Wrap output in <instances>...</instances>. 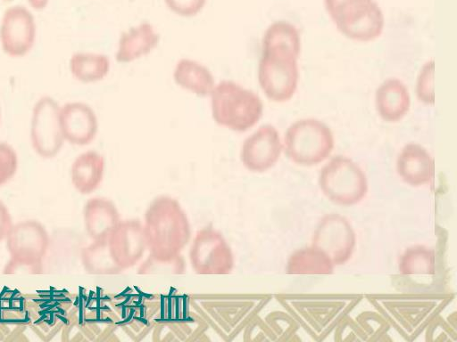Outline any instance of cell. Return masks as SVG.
Wrapping results in <instances>:
<instances>
[{"label": "cell", "instance_id": "4316f807", "mask_svg": "<svg viewBox=\"0 0 457 342\" xmlns=\"http://www.w3.org/2000/svg\"><path fill=\"white\" fill-rule=\"evenodd\" d=\"M185 271L186 264L181 255L173 259H159L148 255L137 268L139 274H182Z\"/></svg>", "mask_w": 457, "mask_h": 342}, {"label": "cell", "instance_id": "3957f363", "mask_svg": "<svg viewBox=\"0 0 457 342\" xmlns=\"http://www.w3.org/2000/svg\"><path fill=\"white\" fill-rule=\"evenodd\" d=\"M318 184L322 194L332 203L351 207L362 201L369 191L363 169L351 158L332 157L320 170Z\"/></svg>", "mask_w": 457, "mask_h": 342}, {"label": "cell", "instance_id": "52a82bcc", "mask_svg": "<svg viewBox=\"0 0 457 342\" xmlns=\"http://www.w3.org/2000/svg\"><path fill=\"white\" fill-rule=\"evenodd\" d=\"M189 260L194 272L203 275L228 274L235 265L231 247L223 234L212 226L204 227L195 233Z\"/></svg>", "mask_w": 457, "mask_h": 342}, {"label": "cell", "instance_id": "d6986e66", "mask_svg": "<svg viewBox=\"0 0 457 342\" xmlns=\"http://www.w3.org/2000/svg\"><path fill=\"white\" fill-rule=\"evenodd\" d=\"M105 169V160L96 151H87L76 157L71 167V180L80 194L95 191L101 184Z\"/></svg>", "mask_w": 457, "mask_h": 342}, {"label": "cell", "instance_id": "cb8c5ba5", "mask_svg": "<svg viewBox=\"0 0 457 342\" xmlns=\"http://www.w3.org/2000/svg\"><path fill=\"white\" fill-rule=\"evenodd\" d=\"M398 271L402 275H434L435 250L420 244L405 248L399 257Z\"/></svg>", "mask_w": 457, "mask_h": 342}, {"label": "cell", "instance_id": "836d02e7", "mask_svg": "<svg viewBox=\"0 0 457 342\" xmlns=\"http://www.w3.org/2000/svg\"><path fill=\"white\" fill-rule=\"evenodd\" d=\"M1 117H2V112H1V106H0V122H1Z\"/></svg>", "mask_w": 457, "mask_h": 342}, {"label": "cell", "instance_id": "277c9868", "mask_svg": "<svg viewBox=\"0 0 457 342\" xmlns=\"http://www.w3.org/2000/svg\"><path fill=\"white\" fill-rule=\"evenodd\" d=\"M283 144L286 156L293 163L312 167L327 159L335 146L331 129L316 118H303L287 128Z\"/></svg>", "mask_w": 457, "mask_h": 342}, {"label": "cell", "instance_id": "7402d4cb", "mask_svg": "<svg viewBox=\"0 0 457 342\" xmlns=\"http://www.w3.org/2000/svg\"><path fill=\"white\" fill-rule=\"evenodd\" d=\"M107 55L96 53L78 52L69 60V69L74 79L90 84L103 80L110 71Z\"/></svg>", "mask_w": 457, "mask_h": 342}, {"label": "cell", "instance_id": "5bb4252c", "mask_svg": "<svg viewBox=\"0 0 457 342\" xmlns=\"http://www.w3.org/2000/svg\"><path fill=\"white\" fill-rule=\"evenodd\" d=\"M60 126L65 142L85 146L91 143L98 131V119L90 105L69 102L60 106Z\"/></svg>", "mask_w": 457, "mask_h": 342}, {"label": "cell", "instance_id": "7c38bea8", "mask_svg": "<svg viewBox=\"0 0 457 342\" xmlns=\"http://www.w3.org/2000/svg\"><path fill=\"white\" fill-rule=\"evenodd\" d=\"M5 244L10 257L43 263L50 246V237L40 222L25 220L12 224Z\"/></svg>", "mask_w": 457, "mask_h": 342}, {"label": "cell", "instance_id": "83f0119b", "mask_svg": "<svg viewBox=\"0 0 457 342\" xmlns=\"http://www.w3.org/2000/svg\"><path fill=\"white\" fill-rule=\"evenodd\" d=\"M19 160L14 148L0 141V187L7 183L16 174Z\"/></svg>", "mask_w": 457, "mask_h": 342}, {"label": "cell", "instance_id": "1f68e13d", "mask_svg": "<svg viewBox=\"0 0 457 342\" xmlns=\"http://www.w3.org/2000/svg\"><path fill=\"white\" fill-rule=\"evenodd\" d=\"M12 216L6 205L0 200V241L5 240L12 226Z\"/></svg>", "mask_w": 457, "mask_h": 342}, {"label": "cell", "instance_id": "5b68a950", "mask_svg": "<svg viewBox=\"0 0 457 342\" xmlns=\"http://www.w3.org/2000/svg\"><path fill=\"white\" fill-rule=\"evenodd\" d=\"M325 9L344 36L369 42L383 32L385 19L375 0H324Z\"/></svg>", "mask_w": 457, "mask_h": 342}, {"label": "cell", "instance_id": "8fae6325", "mask_svg": "<svg viewBox=\"0 0 457 342\" xmlns=\"http://www.w3.org/2000/svg\"><path fill=\"white\" fill-rule=\"evenodd\" d=\"M283 151L279 133L272 125L261 126L245 139L240 151L243 166L253 173H263L276 165Z\"/></svg>", "mask_w": 457, "mask_h": 342}, {"label": "cell", "instance_id": "ac0fdd59", "mask_svg": "<svg viewBox=\"0 0 457 342\" xmlns=\"http://www.w3.org/2000/svg\"><path fill=\"white\" fill-rule=\"evenodd\" d=\"M375 104L383 120L391 123L400 121L411 106L408 88L400 79L388 78L377 89Z\"/></svg>", "mask_w": 457, "mask_h": 342}, {"label": "cell", "instance_id": "484cf974", "mask_svg": "<svg viewBox=\"0 0 457 342\" xmlns=\"http://www.w3.org/2000/svg\"><path fill=\"white\" fill-rule=\"evenodd\" d=\"M29 319L25 297L16 289H4L0 294V322L25 323Z\"/></svg>", "mask_w": 457, "mask_h": 342}, {"label": "cell", "instance_id": "e575fe53", "mask_svg": "<svg viewBox=\"0 0 457 342\" xmlns=\"http://www.w3.org/2000/svg\"><path fill=\"white\" fill-rule=\"evenodd\" d=\"M4 1H5V2H11V1H12V0H4Z\"/></svg>", "mask_w": 457, "mask_h": 342}, {"label": "cell", "instance_id": "ba28073f", "mask_svg": "<svg viewBox=\"0 0 457 342\" xmlns=\"http://www.w3.org/2000/svg\"><path fill=\"white\" fill-rule=\"evenodd\" d=\"M60 104L50 95H43L34 103L30 118V142L43 159H53L64 143L60 126Z\"/></svg>", "mask_w": 457, "mask_h": 342}, {"label": "cell", "instance_id": "7a4b0ae2", "mask_svg": "<svg viewBox=\"0 0 457 342\" xmlns=\"http://www.w3.org/2000/svg\"><path fill=\"white\" fill-rule=\"evenodd\" d=\"M212 117L216 124L243 133L254 126L262 116L260 96L232 80H221L211 94Z\"/></svg>", "mask_w": 457, "mask_h": 342}, {"label": "cell", "instance_id": "6da1fadb", "mask_svg": "<svg viewBox=\"0 0 457 342\" xmlns=\"http://www.w3.org/2000/svg\"><path fill=\"white\" fill-rule=\"evenodd\" d=\"M149 256L173 259L181 255L191 238L190 223L180 203L161 195L149 204L143 223Z\"/></svg>", "mask_w": 457, "mask_h": 342}, {"label": "cell", "instance_id": "4fadbf2b", "mask_svg": "<svg viewBox=\"0 0 457 342\" xmlns=\"http://www.w3.org/2000/svg\"><path fill=\"white\" fill-rule=\"evenodd\" d=\"M107 241L113 261L123 271L136 265L146 249L143 224L138 219L120 220Z\"/></svg>", "mask_w": 457, "mask_h": 342}, {"label": "cell", "instance_id": "9c48e42d", "mask_svg": "<svg viewBox=\"0 0 457 342\" xmlns=\"http://www.w3.org/2000/svg\"><path fill=\"white\" fill-rule=\"evenodd\" d=\"M311 245L324 252L335 266L346 264L356 247V233L350 221L338 213L324 215L312 233Z\"/></svg>", "mask_w": 457, "mask_h": 342}, {"label": "cell", "instance_id": "e0dca14e", "mask_svg": "<svg viewBox=\"0 0 457 342\" xmlns=\"http://www.w3.org/2000/svg\"><path fill=\"white\" fill-rule=\"evenodd\" d=\"M86 232L92 240H107L120 221L115 204L104 197L89 199L83 208Z\"/></svg>", "mask_w": 457, "mask_h": 342}, {"label": "cell", "instance_id": "d4e9b609", "mask_svg": "<svg viewBox=\"0 0 457 342\" xmlns=\"http://www.w3.org/2000/svg\"><path fill=\"white\" fill-rule=\"evenodd\" d=\"M262 45H279L288 48L299 57L301 38L296 27L285 20L271 23L266 29Z\"/></svg>", "mask_w": 457, "mask_h": 342}, {"label": "cell", "instance_id": "603a6c76", "mask_svg": "<svg viewBox=\"0 0 457 342\" xmlns=\"http://www.w3.org/2000/svg\"><path fill=\"white\" fill-rule=\"evenodd\" d=\"M84 270L90 274H118L123 270L113 261L107 240H93L80 251Z\"/></svg>", "mask_w": 457, "mask_h": 342}, {"label": "cell", "instance_id": "4dcf8cb0", "mask_svg": "<svg viewBox=\"0 0 457 342\" xmlns=\"http://www.w3.org/2000/svg\"><path fill=\"white\" fill-rule=\"evenodd\" d=\"M43 263H34L10 257L3 268L4 274H40Z\"/></svg>", "mask_w": 457, "mask_h": 342}, {"label": "cell", "instance_id": "ffe728a7", "mask_svg": "<svg viewBox=\"0 0 457 342\" xmlns=\"http://www.w3.org/2000/svg\"><path fill=\"white\" fill-rule=\"evenodd\" d=\"M173 79L181 88L199 97L209 96L215 86V80L211 70L201 62L180 59L173 69Z\"/></svg>", "mask_w": 457, "mask_h": 342}, {"label": "cell", "instance_id": "9a60e30c", "mask_svg": "<svg viewBox=\"0 0 457 342\" xmlns=\"http://www.w3.org/2000/svg\"><path fill=\"white\" fill-rule=\"evenodd\" d=\"M396 173L412 187L430 184L435 176V164L430 153L416 142L405 144L396 159Z\"/></svg>", "mask_w": 457, "mask_h": 342}, {"label": "cell", "instance_id": "44dd1931", "mask_svg": "<svg viewBox=\"0 0 457 342\" xmlns=\"http://www.w3.org/2000/svg\"><path fill=\"white\" fill-rule=\"evenodd\" d=\"M334 269L329 257L312 245L295 250L286 267L287 273L291 275H328Z\"/></svg>", "mask_w": 457, "mask_h": 342}, {"label": "cell", "instance_id": "8992f818", "mask_svg": "<svg viewBox=\"0 0 457 342\" xmlns=\"http://www.w3.org/2000/svg\"><path fill=\"white\" fill-rule=\"evenodd\" d=\"M297 59L288 48L262 45L258 82L269 100L285 102L293 97L299 78Z\"/></svg>", "mask_w": 457, "mask_h": 342}, {"label": "cell", "instance_id": "30bf717a", "mask_svg": "<svg viewBox=\"0 0 457 342\" xmlns=\"http://www.w3.org/2000/svg\"><path fill=\"white\" fill-rule=\"evenodd\" d=\"M37 38V24L33 13L25 6L7 8L0 22V45L11 58H22L30 53Z\"/></svg>", "mask_w": 457, "mask_h": 342}, {"label": "cell", "instance_id": "d6a6232c", "mask_svg": "<svg viewBox=\"0 0 457 342\" xmlns=\"http://www.w3.org/2000/svg\"><path fill=\"white\" fill-rule=\"evenodd\" d=\"M29 6L36 11L44 10L49 4L50 0H27Z\"/></svg>", "mask_w": 457, "mask_h": 342}, {"label": "cell", "instance_id": "f1b7e54d", "mask_svg": "<svg viewBox=\"0 0 457 342\" xmlns=\"http://www.w3.org/2000/svg\"><path fill=\"white\" fill-rule=\"evenodd\" d=\"M434 61L426 62L420 69L417 79V97L425 104H434Z\"/></svg>", "mask_w": 457, "mask_h": 342}, {"label": "cell", "instance_id": "2e32d148", "mask_svg": "<svg viewBox=\"0 0 457 342\" xmlns=\"http://www.w3.org/2000/svg\"><path fill=\"white\" fill-rule=\"evenodd\" d=\"M160 35L148 21L129 28L120 34L115 60L120 63H129L155 49Z\"/></svg>", "mask_w": 457, "mask_h": 342}, {"label": "cell", "instance_id": "f546056e", "mask_svg": "<svg viewBox=\"0 0 457 342\" xmlns=\"http://www.w3.org/2000/svg\"><path fill=\"white\" fill-rule=\"evenodd\" d=\"M167 8L178 16L190 18L197 15L207 0H163Z\"/></svg>", "mask_w": 457, "mask_h": 342}]
</instances>
